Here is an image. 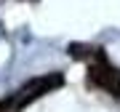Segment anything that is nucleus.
<instances>
[{
  "label": "nucleus",
  "mask_w": 120,
  "mask_h": 112,
  "mask_svg": "<svg viewBox=\"0 0 120 112\" xmlns=\"http://www.w3.org/2000/svg\"><path fill=\"white\" fill-rule=\"evenodd\" d=\"M61 83H64V78H61L59 72H51V75H40V78H32L30 83H24L22 88L13 93L11 101H0V109L5 107H13V109H24L27 104H32L35 99H40L43 93H48V91L59 88Z\"/></svg>",
  "instance_id": "1"
},
{
  "label": "nucleus",
  "mask_w": 120,
  "mask_h": 112,
  "mask_svg": "<svg viewBox=\"0 0 120 112\" xmlns=\"http://www.w3.org/2000/svg\"><path fill=\"white\" fill-rule=\"evenodd\" d=\"M88 80L94 83V86L104 88L107 93L120 96V69H117V67H112L101 53H99V61H96V64H91V67H88Z\"/></svg>",
  "instance_id": "2"
}]
</instances>
